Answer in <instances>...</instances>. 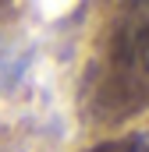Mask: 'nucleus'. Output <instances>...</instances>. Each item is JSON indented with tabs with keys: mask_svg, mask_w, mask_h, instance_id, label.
Returning a JSON list of instances; mask_svg holds the SVG:
<instances>
[{
	"mask_svg": "<svg viewBox=\"0 0 149 152\" xmlns=\"http://www.w3.org/2000/svg\"><path fill=\"white\" fill-rule=\"evenodd\" d=\"M103 152H149V134H135V138H128V142L107 145Z\"/></svg>",
	"mask_w": 149,
	"mask_h": 152,
	"instance_id": "1",
	"label": "nucleus"
}]
</instances>
